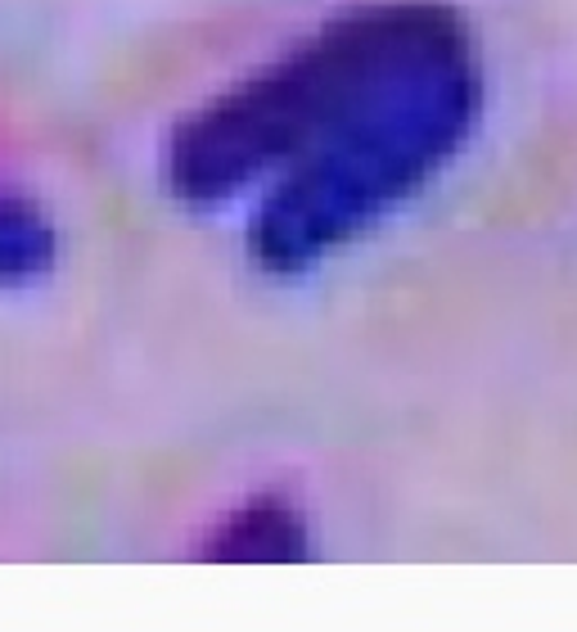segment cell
I'll return each mask as SVG.
<instances>
[{
    "instance_id": "obj_1",
    "label": "cell",
    "mask_w": 577,
    "mask_h": 632,
    "mask_svg": "<svg viewBox=\"0 0 577 632\" xmlns=\"http://www.w3.org/2000/svg\"><path fill=\"white\" fill-rule=\"evenodd\" d=\"M465 45H479L474 28L442 0H379L334 14L171 127L167 195L190 213H217L253 186L266 190L392 86Z\"/></svg>"
},
{
    "instance_id": "obj_2",
    "label": "cell",
    "mask_w": 577,
    "mask_h": 632,
    "mask_svg": "<svg viewBox=\"0 0 577 632\" xmlns=\"http://www.w3.org/2000/svg\"><path fill=\"white\" fill-rule=\"evenodd\" d=\"M483 104L479 45L392 86L262 190L249 221V258L266 276L294 280L353 249L460 158L483 123Z\"/></svg>"
},
{
    "instance_id": "obj_3",
    "label": "cell",
    "mask_w": 577,
    "mask_h": 632,
    "mask_svg": "<svg viewBox=\"0 0 577 632\" xmlns=\"http://www.w3.org/2000/svg\"><path fill=\"white\" fill-rule=\"evenodd\" d=\"M203 560H262V564H280V560H307L312 556V525L294 497L284 493H258L249 501H240L235 510L221 515V525L199 542Z\"/></svg>"
},
{
    "instance_id": "obj_4",
    "label": "cell",
    "mask_w": 577,
    "mask_h": 632,
    "mask_svg": "<svg viewBox=\"0 0 577 632\" xmlns=\"http://www.w3.org/2000/svg\"><path fill=\"white\" fill-rule=\"evenodd\" d=\"M60 258V231L45 208L0 172V290H28Z\"/></svg>"
}]
</instances>
